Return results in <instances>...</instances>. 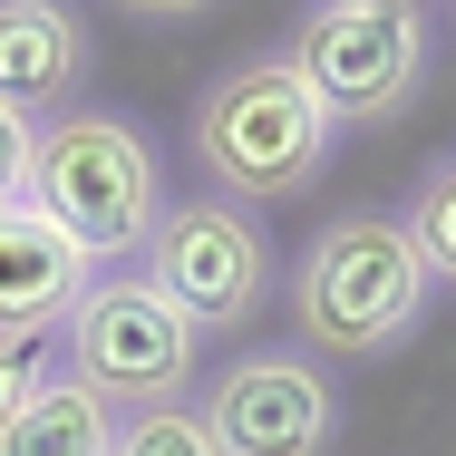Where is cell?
Listing matches in <instances>:
<instances>
[{
  "label": "cell",
  "mask_w": 456,
  "mask_h": 456,
  "mask_svg": "<svg viewBox=\"0 0 456 456\" xmlns=\"http://www.w3.org/2000/svg\"><path fill=\"white\" fill-rule=\"evenodd\" d=\"M20 204L88 263V273H126L166 214V175H156V146L136 117L117 107H69L29 136V184Z\"/></svg>",
  "instance_id": "1"
},
{
  "label": "cell",
  "mask_w": 456,
  "mask_h": 456,
  "mask_svg": "<svg viewBox=\"0 0 456 456\" xmlns=\"http://www.w3.org/2000/svg\"><path fill=\"white\" fill-rule=\"evenodd\" d=\"M437 281L398 214H330L291 263V330L311 360H388L418 340Z\"/></svg>",
  "instance_id": "2"
},
{
  "label": "cell",
  "mask_w": 456,
  "mask_h": 456,
  "mask_svg": "<svg viewBox=\"0 0 456 456\" xmlns=\"http://www.w3.org/2000/svg\"><path fill=\"white\" fill-rule=\"evenodd\" d=\"M184 146L204 166V194L253 214V204H291V194H311L330 175L340 126L291 78V59H233V69L204 78L194 117H184Z\"/></svg>",
  "instance_id": "3"
},
{
  "label": "cell",
  "mask_w": 456,
  "mask_h": 456,
  "mask_svg": "<svg viewBox=\"0 0 456 456\" xmlns=\"http://www.w3.org/2000/svg\"><path fill=\"white\" fill-rule=\"evenodd\" d=\"M291 78L330 126H398L428 97V10L408 0H321L291 20Z\"/></svg>",
  "instance_id": "4"
},
{
  "label": "cell",
  "mask_w": 456,
  "mask_h": 456,
  "mask_svg": "<svg viewBox=\"0 0 456 456\" xmlns=\"http://www.w3.org/2000/svg\"><path fill=\"white\" fill-rule=\"evenodd\" d=\"M126 273L146 281L166 311H184L194 340H214V330H243V321L273 301V243H263V224H253L243 204L184 194V204L156 214V233H146V253H136Z\"/></svg>",
  "instance_id": "5"
},
{
  "label": "cell",
  "mask_w": 456,
  "mask_h": 456,
  "mask_svg": "<svg viewBox=\"0 0 456 456\" xmlns=\"http://www.w3.org/2000/svg\"><path fill=\"white\" fill-rule=\"evenodd\" d=\"M59 350H69V379L88 398H107L117 418L184 408V379L204 369V340L184 330V311H166L136 273H97L88 301L59 321Z\"/></svg>",
  "instance_id": "6"
},
{
  "label": "cell",
  "mask_w": 456,
  "mask_h": 456,
  "mask_svg": "<svg viewBox=\"0 0 456 456\" xmlns=\"http://www.w3.org/2000/svg\"><path fill=\"white\" fill-rule=\"evenodd\" d=\"M194 418L214 456H321L340 437V379L311 350H243L214 369Z\"/></svg>",
  "instance_id": "7"
},
{
  "label": "cell",
  "mask_w": 456,
  "mask_h": 456,
  "mask_svg": "<svg viewBox=\"0 0 456 456\" xmlns=\"http://www.w3.org/2000/svg\"><path fill=\"white\" fill-rule=\"evenodd\" d=\"M88 78V29L59 0H0V107L10 117H69V97Z\"/></svg>",
  "instance_id": "8"
},
{
  "label": "cell",
  "mask_w": 456,
  "mask_h": 456,
  "mask_svg": "<svg viewBox=\"0 0 456 456\" xmlns=\"http://www.w3.org/2000/svg\"><path fill=\"white\" fill-rule=\"evenodd\" d=\"M88 263L29 214V204H0V340H49L78 301H88Z\"/></svg>",
  "instance_id": "9"
},
{
  "label": "cell",
  "mask_w": 456,
  "mask_h": 456,
  "mask_svg": "<svg viewBox=\"0 0 456 456\" xmlns=\"http://www.w3.org/2000/svg\"><path fill=\"white\" fill-rule=\"evenodd\" d=\"M0 456H117V408L88 398L69 369H39V388L0 428Z\"/></svg>",
  "instance_id": "10"
},
{
  "label": "cell",
  "mask_w": 456,
  "mask_h": 456,
  "mask_svg": "<svg viewBox=\"0 0 456 456\" xmlns=\"http://www.w3.org/2000/svg\"><path fill=\"white\" fill-rule=\"evenodd\" d=\"M398 224H408V243H418L428 281H437V291H456V146L418 175V204H408Z\"/></svg>",
  "instance_id": "11"
},
{
  "label": "cell",
  "mask_w": 456,
  "mask_h": 456,
  "mask_svg": "<svg viewBox=\"0 0 456 456\" xmlns=\"http://www.w3.org/2000/svg\"><path fill=\"white\" fill-rule=\"evenodd\" d=\"M117 456H214V437L194 408H136L117 418Z\"/></svg>",
  "instance_id": "12"
},
{
  "label": "cell",
  "mask_w": 456,
  "mask_h": 456,
  "mask_svg": "<svg viewBox=\"0 0 456 456\" xmlns=\"http://www.w3.org/2000/svg\"><path fill=\"white\" fill-rule=\"evenodd\" d=\"M29 136H39V126L0 107V204H20V184H29Z\"/></svg>",
  "instance_id": "13"
},
{
  "label": "cell",
  "mask_w": 456,
  "mask_h": 456,
  "mask_svg": "<svg viewBox=\"0 0 456 456\" xmlns=\"http://www.w3.org/2000/svg\"><path fill=\"white\" fill-rule=\"evenodd\" d=\"M39 369H49V360H39L29 340H0V428H10V408L39 388Z\"/></svg>",
  "instance_id": "14"
}]
</instances>
